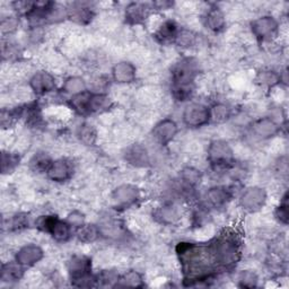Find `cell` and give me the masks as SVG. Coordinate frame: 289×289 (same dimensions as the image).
I'll return each mask as SVG.
<instances>
[{
  "label": "cell",
  "mask_w": 289,
  "mask_h": 289,
  "mask_svg": "<svg viewBox=\"0 0 289 289\" xmlns=\"http://www.w3.org/2000/svg\"><path fill=\"white\" fill-rule=\"evenodd\" d=\"M197 74V65L192 59H184L174 68V80L176 83V94L179 99H184L190 94V84Z\"/></svg>",
  "instance_id": "1"
},
{
  "label": "cell",
  "mask_w": 289,
  "mask_h": 289,
  "mask_svg": "<svg viewBox=\"0 0 289 289\" xmlns=\"http://www.w3.org/2000/svg\"><path fill=\"white\" fill-rule=\"evenodd\" d=\"M211 254L218 263L225 266L233 264L238 260V245L234 238L222 237L213 245Z\"/></svg>",
  "instance_id": "2"
},
{
  "label": "cell",
  "mask_w": 289,
  "mask_h": 289,
  "mask_svg": "<svg viewBox=\"0 0 289 289\" xmlns=\"http://www.w3.org/2000/svg\"><path fill=\"white\" fill-rule=\"evenodd\" d=\"M210 112L205 105L194 103L186 106L183 113V120L189 127H201L209 121Z\"/></svg>",
  "instance_id": "3"
},
{
  "label": "cell",
  "mask_w": 289,
  "mask_h": 289,
  "mask_svg": "<svg viewBox=\"0 0 289 289\" xmlns=\"http://www.w3.org/2000/svg\"><path fill=\"white\" fill-rule=\"evenodd\" d=\"M210 162L213 164H227L233 158V152L227 142L223 140H216L211 142L209 149H208Z\"/></svg>",
  "instance_id": "4"
},
{
  "label": "cell",
  "mask_w": 289,
  "mask_h": 289,
  "mask_svg": "<svg viewBox=\"0 0 289 289\" xmlns=\"http://www.w3.org/2000/svg\"><path fill=\"white\" fill-rule=\"evenodd\" d=\"M267 196L264 190L260 188H250L243 192L242 197H240V205L245 209L255 211L264 205Z\"/></svg>",
  "instance_id": "5"
},
{
  "label": "cell",
  "mask_w": 289,
  "mask_h": 289,
  "mask_svg": "<svg viewBox=\"0 0 289 289\" xmlns=\"http://www.w3.org/2000/svg\"><path fill=\"white\" fill-rule=\"evenodd\" d=\"M41 226L45 231L50 232L53 238L60 240V242L68 239L70 235V226L65 222L59 221L56 217H45L41 223Z\"/></svg>",
  "instance_id": "6"
},
{
  "label": "cell",
  "mask_w": 289,
  "mask_h": 289,
  "mask_svg": "<svg viewBox=\"0 0 289 289\" xmlns=\"http://www.w3.org/2000/svg\"><path fill=\"white\" fill-rule=\"evenodd\" d=\"M113 201L116 206L127 207L136 202L139 198V191L132 185H121L113 192Z\"/></svg>",
  "instance_id": "7"
},
{
  "label": "cell",
  "mask_w": 289,
  "mask_h": 289,
  "mask_svg": "<svg viewBox=\"0 0 289 289\" xmlns=\"http://www.w3.org/2000/svg\"><path fill=\"white\" fill-rule=\"evenodd\" d=\"M43 258V251L37 245H26L18 251L16 262L20 266H33Z\"/></svg>",
  "instance_id": "8"
},
{
  "label": "cell",
  "mask_w": 289,
  "mask_h": 289,
  "mask_svg": "<svg viewBox=\"0 0 289 289\" xmlns=\"http://www.w3.org/2000/svg\"><path fill=\"white\" fill-rule=\"evenodd\" d=\"M125 158L128 163L137 167L146 166L149 163V155L147 149L138 143L132 144V146L127 148Z\"/></svg>",
  "instance_id": "9"
},
{
  "label": "cell",
  "mask_w": 289,
  "mask_h": 289,
  "mask_svg": "<svg viewBox=\"0 0 289 289\" xmlns=\"http://www.w3.org/2000/svg\"><path fill=\"white\" fill-rule=\"evenodd\" d=\"M178 132V126L172 120H163L154 128V137L160 143H167Z\"/></svg>",
  "instance_id": "10"
},
{
  "label": "cell",
  "mask_w": 289,
  "mask_h": 289,
  "mask_svg": "<svg viewBox=\"0 0 289 289\" xmlns=\"http://www.w3.org/2000/svg\"><path fill=\"white\" fill-rule=\"evenodd\" d=\"M31 86L35 93L43 94L56 87V82L50 74L41 71L35 74L33 78L31 79Z\"/></svg>",
  "instance_id": "11"
},
{
  "label": "cell",
  "mask_w": 289,
  "mask_h": 289,
  "mask_svg": "<svg viewBox=\"0 0 289 289\" xmlns=\"http://www.w3.org/2000/svg\"><path fill=\"white\" fill-rule=\"evenodd\" d=\"M277 28L278 25L276 20L272 17H268V16L255 19L252 23V31L254 35L262 37V39L274 34Z\"/></svg>",
  "instance_id": "12"
},
{
  "label": "cell",
  "mask_w": 289,
  "mask_h": 289,
  "mask_svg": "<svg viewBox=\"0 0 289 289\" xmlns=\"http://www.w3.org/2000/svg\"><path fill=\"white\" fill-rule=\"evenodd\" d=\"M89 260L85 256H74L69 262V272L77 280H87L89 271Z\"/></svg>",
  "instance_id": "13"
},
{
  "label": "cell",
  "mask_w": 289,
  "mask_h": 289,
  "mask_svg": "<svg viewBox=\"0 0 289 289\" xmlns=\"http://www.w3.org/2000/svg\"><path fill=\"white\" fill-rule=\"evenodd\" d=\"M113 77L117 83H131L136 77V68L130 62L122 61L114 66Z\"/></svg>",
  "instance_id": "14"
},
{
  "label": "cell",
  "mask_w": 289,
  "mask_h": 289,
  "mask_svg": "<svg viewBox=\"0 0 289 289\" xmlns=\"http://www.w3.org/2000/svg\"><path fill=\"white\" fill-rule=\"evenodd\" d=\"M47 173H49V178L53 181H66L70 176L71 166L66 159H58L51 164Z\"/></svg>",
  "instance_id": "15"
},
{
  "label": "cell",
  "mask_w": 289,
  "mask_h": 289,
  "mask_svg": "<svg viewBox=\"0 0 289 289\" xmlns=\"http://www.w3.org/2000/svg\"><path fill=\"white\" fill-rule=\"evenodd\" d=\"M278 131V126L271 119H261L253 125V132L260 138H270Z\"/></svg>",
  "instance_id": "16"
},
{
  "label": "cell",
  "mask_w": 289,
  "mask_h": 289,
  "mask_svg": "<svg viewBox=\"0 0 289 289\" xmlns=\"http://www.w3.org/2000/svg\"><path fill=\"white\" fill-rule=\"evenodd\" d=\"M51 164H52L51 159L45 153L35 154L30 162L31 168L34 170L35 172H44V171H49Z\"/></svg>",
  "instance_id": "17"
},
{
  "label": "cell",
  "mask_w": 289,
  "mask_h": 289,
  "mask_svg": "<svg viewBox=\"0 0 289 289\" xmlns=\"http://www.w3.org/2000/svg\"><path fill=\"white\" fill-rule=\"evenodd\" d=\"M228 199V192L224 188H212L207 192V200L209 201L210 205L219 207L223 206Z\"/></svg>",
  "instance_id": "18"
},
{
  "label": "cell",
  "mask_w": 289,
  "mask_h": 289,
  "mask_svg": "<svg viewBox=\"0 0 289 289\" xmlns=\"http://www.w3.org/2000/svg\"><path fill=\"white\" fill-rule=\"evenodd\" d=\"M207 25L212 31H221L225 25V16L218 8L211 9L207 16Z\"/></svg>",
  "instance_id": "19"
},
{
  "label": "cell",
  "mask_w": 289,
  "mask_h": 289,
  "mask_svg": "<svg viewBox=\"0 0 289 289\" xmlns=\"http://www.w3.org/2000/svg\"><path fill=\"white\" fill-rule=\"evenodd\" d=\"M22 268L18 263H7L4 264L2 270V279L4 281H15L22 276Z\"/></svg>",
  "instance_id": "20"
},
{
  "label": "cell",
  "mask_w": 289,
  "mask_h": 289,
  "mask_svg": "<svg viewBox=\"0 0 289 289\" xmlns=\"http://www.w3.org/2000/svg\"><path fill=\"white\" fill-rule=\"evenodd\" d=\"M85 88H86V84H85L84 79L80 77H70L67 79V82L65 84V90L69 94L78 95L80 93L85 92Z\"/></svg>",
  "instance_id": "21"
},
{
  "label": "cell",
  "mask_w": 289,
  "mask_h": 289,
  "mask_svg": "<svg viewBox=\"0 0 289 289\" xmlns=\"http://www.w3.org/2000/svg\"><path fill=\"white\" fill-rule=\"evenodd\" d=\"M146 16V6L142 4H132L127 9V18L132 22H139Z\"/></svg>",
  "instance_id": "22"
},
{
  "label": "cell",
  "mask_w": 289,
  "mask_h": 289,
  "mask_svg": "<svg viewBox=\"0 0 289 289\" xmlns=\"http://www.w3.org/2000/svg\"><path fill=\"white\" fill-rule=\"evenodd\" d=\"M109 105H110V99L108 98V96L98 94V95L90 96L87 109L89 111H101L103 109L109 108Z\"/></svg>",
  "instance_id": "23"
},
{
  "label": "cell",
  "mask_w": 289,
  "mask_h": 289,
  "mask_svg": "<svg viewBox=\"0 0 289 289\" xmlns=\"http://www.w3.org/2000/svg\"><path fill=\"white\" fill-rule=\"evenodd\" d=\"M157 217H159L163 223L171 224L174 223L179 218V212L178 209L173 206H165L158 210Z\"/></svg>",
  "instance_id": "24"
},
{
  "label": "cell",
  "mask_w": 289,
  "mask_h": 289,
  "mask_svg": "<svg viewBox=\"0 0 289 289\" xmlns=\"http://www.w3.org/2000/svg\"><path fill=\"white\" fill-rule=\"evenodd\" d=\"M181 178L183 180L184 183H186L190 186H195L200 183L201 175L199 171L194 168V167H186L181 173Z\"/></svg>",
  "instance_id": "25"
},
{
  "label": "cell",
  "mask_w": 289,
  "mask_h": 289,
  "mask_svg": "<svg viewBox=\"0 0 289 289\" xmlns=\"http://www.w3.org/2000/svg\"><path fill=\"white\" fill-rule=\"evenodd\" d=\"M99 229L96 228L93 225H87V226H84L80 229V232L78 233L80 240L83 242H93V240L98 237Z\"/></svg>",
  "instance_id": "26"
},
{
  "label": "cell",
  "mask_w": 289,
  "mask_h": 289,
  "mask_svg": "<svg viewBox=\"0 0 289 289\" xmlns=\"http://www.w3.org/2000/svg\"><path fill=\"white\" fill-rule=\"evenodd\" d=\"M122 286H131V287H139L141 286V277L138 272L135 271H130L128 272L127 275L123 276L122 279L120 280Z\"/></svg>",
  "instance_id": "27"
},
{
  "label": "cell",
  "mask_w": 289,
  "mask_h": 289,
  "mask_svg": "<svg viewBox=\"0 0 289 289\" xmlns=\"http://www.w3.org/2000/svg\"><path fill=\"white\" fill-rule=\"evenodd\" d=\"M229 114H231L229 109L224 104L216 105L211 111V115H212L213 119H215V121H217V122L226 121L229 117Z\"/></svg>",
  "instance_id": "28"
},
{
  "label": "cell",
  "mask_w": 289,
  "mask_h": 289,
  "mask_svg": "<svg viewBox=\"0 0 289 289\" xmlns=\"http://www.w3.org/2000/svg\"><path fill=\"white\" fill-rule=\"evenodd\" d=\"M78 135L80 137V139L84 142L86 143H93L94 142V139L96 133L94 131V129L92 128V126H88V125H84L79 128V132Z\"/></svg>",
  "instance_id": "29"
},
{
  "label": "cell",
  "mask_w": 289,
  "mask_h": 289,
  "mask_svg": "<svg viewBox=\"0 0 289 289\" xmlns=\"http://www.w3.org/2000/svg\"><path fill=\"white\" fill-rule=\"evenodd\" d=\"M256 281H258L256 276L253 274V272L250 271L243 272L239 277V282L243 287H254L256 285Z\"/></svg>",
  "instance_id": "30"
},
{
  "label": "cell",
  "mask_w": 289,
  "mask_h": 289,
  "mask_svg": "<svg viewBox=\"0 0 289 289\" xmlns=\"http://www.w3.org/2000/svg\"><path fill=\"white\" fill-rule=\"evenodd\" d=\"M179 44L183 46H189L195 42V35L189 31H182L180 34L176 35Z\"/></svg>",
  "instance_id": "31"
},
{
  "label": "cell",
  "mask_w": 289,
  "mask_h": 289,
  "mask_svg": "<svg viewBox=\"0 0 289 289\" xmlns=\"http://www.w3.org/2000/svg\"><path fill=\"white\" fill-rule=\"evenodd\" d=\"M175 25L172 22H167L165 23L162 28H160L159 32H158V35L162 36L163 39H170V37L172 36H176L175 34Z\"/></svg>",
  "instance_id": "32"
},
{
  "label": "cell",
  "mask_w": 289,
  "mask_h": 289,
  "mask_svg": "<svg viewBox=\"0 0 289 289\" xmlns=\"http://www.w3.org/2000/svg\"><path fill=\"white\" fill-rule=\"evenodd\" d=\"M90 17V13L85 8H77L74 10L73 18L76 19L79 23H84L85 19H88Z\"/></svg>",
  "instance_id": "33"
},
{
  "label": "cell",
  "mask_w": 289,
  "mask_h": 289,
  "mask_svg": "<svg viewBox=\"0 0 289 289\" xmlns=\"http://www.w3.org/2000/svg\"><path fill=\"white\" fill-rule=\"evenodd\" d=\"M68 221L71 225H76V226H82L84 223V216L80 212L75 211L70 216L68 217Z\"/></svg>",
  "instance_id": "34"
},
{
  "label": "cell",
  "mask_w": 289,
  "mask_h": 289,
  "mask_svg": "<svg viewBox=\"0 0 289 289\" xmlns=\"http://www.w3.org/2000/svg\"><path fill=\"white\" fill-rule=\"evenodd\" d=\"M16 26H17V22H16V19L14 17H8L7 19H4L3 23H2V28L3 31H13L15 30Z\"/></svg>",
  "instance_id": "35"
},
{
  "label": "cell",
  "mask_w": 289,
  "mask_h": 289,
  "mask_svg": "<svg viewBox=\"0 0 289 289\" xmlns=\"http://www.w3.org/2000/svg\"><path fill=\"white\" fill-rule=\"evenodd\" d=\"M260 80L263 84H275L277 80V76L272 73H263L260 76Z\"/></svg>",
  "instance_id": "36"
},
{
  "label": "cell",
  "mask_w": 289,
  "mask_h": 289,
  "mask_svg": "<svg viewBox=\"0 0 289 289\" xmlns=\"http://www.w3.org/2000/svg\"><path fill=\"white\" fill-rule=\"evenodd\" d=\"M278 216H279L280 218V221L282 223H287L288 221V210H287V205L285 203V205H282L280 206V209L279 211H278Z\"/></svg>",
  "instance_id": "37"
}]
</instances>
